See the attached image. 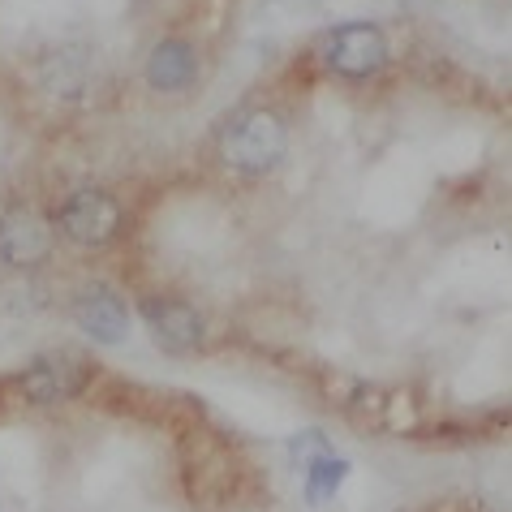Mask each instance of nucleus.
<instances>
[{
    "label": "nucleus",
    "mask_w": 512,
    "mask_h": 512,
    "mask_svg": "<svg viewBox=\"0 0 512 512\" xmlns=\"http://www.w3.org/2000/svg\"><path fill=\"white\" fill-rule=\"evenodd\" d=\"M284 147H289V130H284L280 112L254 108V112H241L229 130H224L220 160L241 177H263L284 160Z\"/></svg>",
    "instance_id": "f257e3e1"
},
{
    "label": "nucleus",
    "mask_w": 512,
    "mask_h": 512,
    "mask_svg": "<svg viewBox=\"0 0 512 512\" xmlns=\"http://www.w3.org/2000/svg\"><path fill=\"white\" fill-rule=\"evenodd\" d=\"M91 379H95V366H91L87 353L52 349V353H39V358L18 375V392L31 405H61V401H74V396L87 392Z\"/></svg>",
    "instance_id": "f03ea898"
},
{
    "label": "nucleus",
    "mask_w": 512,
    "mask_h": 512,
    "mask_svg": "<svg viewBox=\"0 0 512 512\" xmlns=\"http://www.w3.org/2000/svg\"><path fill=\"white\" fill-rule=\"evenodd\" d=\"M121 224H125V207L108 190H91V186L74 190L56 207V229L82 250L108 246V241L121 233Z\"/></svg>",
    "instance_id": "7ed1b4c3"
},
{
    "label": "nucleus",
    "mask_w": 512,
    "mask_h": 512,
    "mask_svg": "<svg viewBox=\"0 0 512 512\" xmlns=\"http://www.w3.org/2000/svg\"><path fill=\"white\" fill-rule=\"evenodd\" d=\"M323 65L345 82H366L388 65V39L371 22H345L323 39Z\"/></svg>",
    "instance_id": "20e7f679"
},
{
    "label": "nucleus",
    "mask_w": 512,
    "mask_h": 512,
    "mask_svg": "<svg viewBox=\"0 0 512 512\" xmlns=\"http://www.w3.org/2000/svg\"><path fill=\"white\" fill-rule=\"evenodd\" d=\"M345 414L366 426L375 435H401L414 431L422 422L418 414V396H409L405 388H375V383H349V396L336 401Z\"/></svg>",
    "instance_id": "39448f33"
},
{
    "label": "nucleus",
    "mask_w": 512,
    "mask_h": 512,
    "mask_svg": "<svg viewBox=\"0 0 512 512\" xmlns=\"http://www.w3.org/2000/svg\"><path fill=\"white\" fill-rule=\"evenodd\" d=\"M142 319H147L155 345H164L168 353H194L207 345V319L181 297H147Z\"/></svg>",
    "instance_id": "423d86ee"
},
{
    "label": "nucleus",
    "mask_w": 512,
    "mask_h": 512,
    "mask_svg": "<svg viewBox=\"0 0 512 512\" xmlns=\"http://www.w3.org/2000/svg\"><path fill=\"white\" fill-rule=\"evenodd\" d=\"M56 246V229L31 207H9L0 216V263L39 267Z\"/></svg>",
    "instance_id": "0eeeda50"
},
{
    "label": "nucleus",
    "mask_w": 512,
    "mask_h": 512,
    "mask_svg": "<svg viewBox=\"0 0 512 512\" xmlns=\"http://www.w3.org/2000/svg\"><path fill=\"white\" fill-rule=\"evenodd\" d=\"M74 319L95 345H121L130 336V310L112 289H87L74 302Z\"/></svg>",
    "instance_id": "6e6552de"
},
{
    "label": "nucleus",
    "mask_w": 512,
    "mask_h": 512,
    "mask_svg": "<svg viewBox=\"0 0 512 512\" xmlns=\"http://www.w3.org/2000/svg\"><path fill=\"white\" fill-rule=\"evenodd\" d=\"M198 78V56L190 44L181 39H164L155 44V52L147 56V82L164 95H177V91H190Z\"/></svg>",
    "instance_id": "1a4fd4ad"
},
{
    "label": "nucleus",
    "mask_w": 512,
    "mask_h": 512,
    "mask_svg": "<svg viewBox=\"0 0 512 512\" xmlns=\"http://www.w3.org/2000/svg\"><path fill=\"white\" fill-rule=\"evenodd\" d=\"M302 474H306V495L315 504H323V500H332V495L340 491V482L349 478V461L327 448V452H319V457H310L302 465Z\"/></svg>",
    "instance_id": "9d476101"
}]
</instances>
